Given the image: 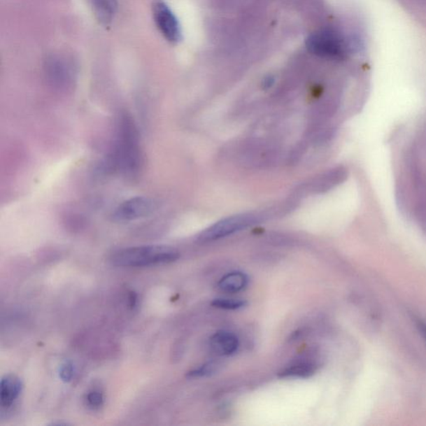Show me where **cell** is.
I'll use <instances>...</instances> for the list:
<instances>
[{
	"instance_id": "30bf717a",
	"label": "cell",
	"mask_w": 426,
	"mask_h": 426,
	"mask_svg": "<svg viewBox=\"0 0 426 426\" xmlns=\"http://www.w3.org/2000/svg\"><path fill=\"white\" fill-rule=\"evenodd\" d=\"M23 382L15 375L8 374L0 381V405L7 409L19 398L23 390Z\"/></svg>"
},
{
	"instance_id": "6da1fadb",
	"label": "cell",
	"mask_w": 426,
	"mask_h": 426,
	"mask_svg": "<svg viewBox=\"0 0 426 426\" xmlns=\"http://www.w3.org/2000/svg\"><path fill=\"white\" fill-rule=\"evenodd\" d=\"M141 164L137 127L129 114L122 113L118 121L116 145L105 162V168L122 173L134 174L138 172Z\"/></svg>"
},
{
	"instance_id": "8992f818",
	"label": "cell",
	"mask_w": 426,
	"mask_h": 426,
	"mask_svg": "<svg viewBox=\"0 0 426 426\" xmlns=\"http://www.w3.org/2000/svg\"><path fill=\"white\" fill-rule=\"evenodd\" d=\"M152 13L156 25L166 41L172 43L181 41V27L169 7L162 0H157L152 4Z\"/></svg>"
},
{
	"instance_id": "4fadbf2b",
	"label": "cell",
	"mask_w": 426,
	"mask_h": 426,
	"mask_svg": "<svg viewBox=\"0 0 426 426\" xmlns=\"http://www.w3.org/2000/svg\"><path fill=\"white\" fill-rule=\"evenodd\" d=\"M222 364L217 361L208 362L187 373L188 378H203L212 376L221 370Z\"/></svg>"
},
{
	"instance_id": "2e32d148",
	"label": "cell",
	"mask_w": 426,
	"mask_h": 426,
	"mask_svg": "<svg viewBox=\"0 0 426 426\" xmlns=\"http://www.w3.org/2000/svg\"><path fill=\"white\" fill-rule=\"evenodd\" d=\"M59 378L65 383L72 381L74 375V367L72 362H66L59 367Z\"/></svg>"
},
{
	"instance_id": "5b68a950",
	"label": "cell",
	"mask_w": 426,
	"mask_h": 426,
	"mask_svg": "<svg viewBox=\"0 0 426 426\" xmlns=\"http://www.w3.org/2000/svg\"><path fill=\"white\" fill-rule=\"evenodd\" d=\"M155 200L148 197H134L117 206L112 213L114 222H129L150 216L157 210Z\"/></svg>"
},
{
	"instance_id": "277c9868",
	"label": "cell",
	"mask_w": 426,
	"mask_h": 426,
	"mask_svg": "<svg viewBox=\"0 0 426 426\" xmlns=\"http://www.w3.org/2000/svg\"><path fill=\"white\" fill-rule=\"evenodd\" d=\"M257 222V217L250 213L237 214L235 216L226 218L201 232L197 236V241L200 243H206V241L221 239L222 237L247 229Z\"/></svg>"
},
{
	"instance_id": "ac0fdd59",
	"label": "cell",
	"mask_w": 426,
	"mask_h": 426,
	"mask_svg": "<svg viewBox=\"0 0 426 426\" xmlns=\"http://www.w3.org/2000/svg\"><path fill=\"white\" fill-rule=\"evenodd\" d=\"M272 83H274V79H271V78L266 79L265 82H264V85L267 87H269L272 85Z\"/></svg>"
},
{
	"instance_id": "8fae6325",
	"label": "cell",
	"mask_w": 426,
	"mask_h": 426,
	"mask_svg": "<svg viewBox=\"0 0 426 426\" xmlns=\"http://www.w3.org/2000/svg\"><path fill=\"white\" fill-rule=\"evenodd\" d=\"M248 276L241 271H232L219 281L218 288L227 293H237L247 287Z\"/></svg>"
},
{
	"instance_id": "5bb4252c",
	"label": "cell",
	"mask_w": 426,
	"mask_h": 426,
	"mask_svg": "<svg viewBox=\"0 0 426 426\" xmlns=\"http://www.w3.org/2000/svg\"><path fill=\"white\" fill-rule=\"evenodd\" d=\"M86 406L92 411H98L104 405V395L99 389H93L86 394Z\"/></svg>"
},
{
	"instance_id": "3957f363",
	"label": "cell",
	"mask_w": 426,
	"mask_h": 426,
	"mask_svg": "<svg viewBox=\"0 0 426 426\" xmlns=\"http://www.w3.org/2000/svg\"><path fill=\"white\" fill-rule=\"evenodd\" d=\"M306 46L313 54L334 60H343L351 52L350 38L333 28L322 29L311 34L307 38Z\"/></svg>"
},
{
	"instance_id": "9a60e30c",
	"label": "cell",
	"mask_w": 426,
	"mask_h": 426,
	"mask_svg": "<svg viewBox=\"0 0 426 426\" xmlns=\"http://www.w3.org/2000/svg\"><path fill=\"white\" fill-rule=\"evenodd\" d=\"M212 305L224 310H239L247 305V302L234 298H217L213 301Z\"/></svg>"
},
{
	"instance_id": "7a4b0ae2",
	"label": "cell",
	"mask_w": 426,
	"mask_h": 426,
	"mask_svg": "<svg viewBox=\"0 0 426 426\" xmlns=\"http://www.w3.org/2000/svg\"><path fill=\"white\" fill-rule=\"evenodd\" d=\"M180 257L178 250L169 246L147 245L118 249L109 261L120 267H146L169 264Z\"/></svg>"
},
{
	"instance_id": "7c38bea8",
	"label": "cell",
	"mask_w": 426,
	"mask_h": 426,
	"mask_svg": "<svg viewBox=\"0 0 426 426\" xmlns=\"http://www.w3.org/2000/svg\"><path fill=\"white\" fill-rule=\"evenodd\" d=\"M97 19L104 26L112 23L118 10L117 0H92Z\"/></svg>"
},
{
	"instance_id": "e0dca14e",
	"label": "cell",
	"mask_w": 426,
	"mask_h": 426,
	"mask_svg": "<svg viewBox=\"0 0 426 426\" xmlns=\"http://www.w3.org/2000/svg\"><path fill=\"white\" fill-rule=\"evenodd\" d=\"M418 327L421 332H423V335L426 338V324L419 322Z\"/></svg>"
},
{
	"instance_id": "52a82bcc",
	"label": "cell",
	"mask_w": 426,
	"mask_h": 426,
	"mask_svg": "<svg viewBox=\"0 0 426 426\" xmlns=\"http://www.w3.org/2000/svg\"><path fill=\"white\" fill-rule=\"evenodd\" d=\"M45 71L48 82L57 90H68L76 79L73 66L62 58H52L48 60Z\"/></svg>"
},
{
	"instance_id": "9c48e42d",
	"label": "cell",
	"mask_w": 426,
	"mask_h": 426,
	"mask_svg": "<svg viewBox=\"0 0 426 426\" xmlns=\"http://www.w3.org/2000/svg\"><path fill=\"white\" fill-rule=\"evenodd\" d=\"M209 345L215 354L220 357H229L239 350V341L232 332L219 331L211 336Z\"/></svg>"
},
{
	"instance_id": "ba28073f",
	"label": "cell",
	"mask_w": 426,
	"mask_h": 426,
	"mask_svg": "<svg viewBox=\"0 0 426 426\" xmlns=\"http://www.w3.org/2000/svg\"><path fill=\"white\" fill-rule=\"evenodd\" d=\"M318 370V364L310 357L293 360L278 373L281 378H309Z\"/></svg>"
}]
</instances>
